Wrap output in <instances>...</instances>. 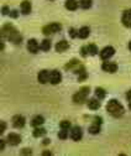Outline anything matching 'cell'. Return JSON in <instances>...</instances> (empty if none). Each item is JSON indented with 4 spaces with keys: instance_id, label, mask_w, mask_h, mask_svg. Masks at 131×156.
Instances as JSON below:
<instances>
[{
    "instance_id": "6da1fadb",
    "label": "cell",
    "mask_w": 131,
    "mask_h": 156,
    "mask_svg": "<svg viewBox=\"0 0 131 156\" xmlns=\"http://www.w3.org/2000/svg\"><path fill=\"white\" fill-rule=\"evenodd\" d=\"M106 110L110 115H113L114 118H120V116H122V114L125 113V109L124 107L120 104L119 101L116 99H110L106 104Z\"/></svg>"
},
{
    "instance_id": "7a4b0ae2",
    "label": "cell",
    "mask_w": 131,
    "mask_h": 156,
    "mask_svg": "<svg viewBox=\"0 0 131 156\" xmlns=\"http://www.w3.org/2000/svg\"><path fill=\"white\" fill-rule=\"evenodd\" d=\"M89 92H90V88H89V87H82L76 94L73 95V102L77 103V104H83V103H85L87 95L89 94Z\"/></svg>"
},
{
    "instance_id": "3957f363",
    "label": "cell",
    "mask_w": 131,
    "mask_h": 156,
    "mask_svg": "<svg viewBox=\"0 0 131 156\" xmlns=\"http://www.w3.org/2000/svg\"><path fill=\"white\" fill-rule=\"evenodd\" d=\"M62 30V26L61 24H57V23H54V24H50L47 26H45L42 29V32L43 35H52V34H56V32H60Z\"/></svg>"
},
{
    "instance_id": "277c9868",
    "label": "cell",
    "mask_w": 131,
    "mask_h": 156,
    "mask_svg": "<svg viewBox=\"0 0 131 156\" xmlns=\"http://www.w3.org/2000/svg\"><path fill=\"white\" fill-rule=\"evenodd\" d=\"M102 123H103V119L100 118V116H97L95 120H94V123H93V124L89 126L88 131H89L91 135L98 134V133L100 131V125H102Z\"/></svg>"
},
{
    "instance_id": "5b68a950",
    "label": "cell",
    "mask_w": 131,
    "mask_h": 156,
    "mask_svg": "<svg viewBox=\"0 0 131 156\" xmlns=\"http://www.w3.org/2000/svg\"><path fill=\"white\" fill-rule=\"evenodd\" d=\"M6 141H8V144H10L12 146H16V145H19L21 143V136L19 134H16V133H10L8 135V138H6Z\"/></svg>"
},
{
    "instance_id": "8992f818",
    "label": "cell",
    "mask_w": 131,
    "mask_h": 156,
    "mask_svg": "<svg viewBox=\"0 0 131 156\" xmlns=\"http://www.w3.org/2000/svg\"><path fill=\"white\" fill-rule=\"evenodd\" d=\"M114 53H115L114 47L106 46V47H104V48L100 51V57H102V60H108V58H110L111 56H114Z\"/></svg>"
},
{
    "instance_id": "52a82bcc",
    "label": "cell",
    "mask_w": 131,
    "mask_h": 156,
    "mask_svg": "<svg viewBox=\"0 0 131 156\" xmlns=\"http://www.w3.org/2000/svg\"><path fill=\"white\" fill-rule=\"evenodd\" d=\"M62 81V76L58 71H51L50 72V83L51 84H58Z\"/></svg>"
},
{
    "instance_id": "ba28073f",
    "label": "cell",
    "mask_w": 131,
    "mask_h": 156,
    "mask_svg": "<svg viewBox=\"0 0 131 156\" xmlns=\"http://www.w3.org/2000/svg\"><path fill=\"white\" fill-rule=\"evenodd\" d=\"M83 136V133H82V129L79 126H73L72 130H71V138L72 140L74 141H79Z\"/></svg>"
},
{
    "instance_id": "9c48e42d",
    "label": "cell",
    "mask_w": 131,
    "mask_h": 156,
    "mask_svg": "<svg viewBox=\"0 0 131 156\" xmlns=\"http://www.w3.org/2000/svg\"><path fill=\"white\" fill-rule=\"evenodd\" d=\"M102 69L108 73H115L118 71V65L114 62H104L102 65Z\"/></svg>"
},
{
    "instance_id": "30bf717a",
    "label": "cell",
    "mask_w": 131,
    "mask_h": 156,
    "mask_svg": "<svg viewBox=\"0 0 131 156\" xmlns=\"http://www.w3.org/2000/svg\"><path fill=\"white\" fill-rule=\"evenodd\" d=\"M12 125H14V128H17V129H21V128H24V125H25V118L22 115H15V116H12Z\"/></svg>"
},
{
    "instance_id": "8fae6325",
    "label": "cell",
    "mask_w": 131,
    "mask_h": 156,
    "mask_svg": "<svg viewBox=\"0 0 131 156\" xmlns=\"http://www.w3.org/2000/svg\"><path fill=\"white\" fill-rule=\"evenodd\" d=\"M15 30H16V29H15L11 24H6V25H4L3 29H2V37H3V38H5V37L9 38V36H10Z\"/></svg>"
},
{
    "instance_id": "7c38bea8",
    "label": "cell",
    "mask_w": 131,
    "mask_h": 156,
    "mask_svg": "<svg viewBox=\"0 0 131 156\" xmlns=\"http://www.w3.org/2000/svg\"><path fill=\"white\" fill-rule=\"evenodd\" d=\"M9 41H11L12 44H15V45H20L21 44V41H22V36L19 34V31L17 30H15L10 36H9V38H8Z\"/></svg>"
},
{
    "instance_id": "4fadbf2b",
    "label": "cell",
    "mask_w": 131,
    "mask_h": 156,
    "mask_svg": "<svg viewBox=\"0 0 131 156\" xmlns=\"http://www.w3.org/2000/svg\"><path fill=\"white\" fill-rule=\"evenodd\" d=\"M37 80L41 84H45L47 82H50V72L43 69V71H40L39 72V76H37Z\"/></svg>"
},
{
    "instance_id": "5bb4252c",
    "label": "cell",
    "mask_w": 131,
    "mask_h": 156,
    "mask_svg": "<svg viewBox=\"0 0 131 156\" xmlns=\"http://www.w3.org/2000/svg\"><path fill=\"white\" fill-rule=\"evenodd\" d=\"M39 44H37V41L35 40V38H30V40L27 41V50L31 52V53H37L39 52Z\"/></svg>"
},
{
    "instance_id": "9a60e30c",
    "label": "cell",
    "mask_w": 131,
    "mask_h": 156,
    "mask_svg": "<svg viewBox=\"0 0 131 156\" xmlns=\"http://www.w3.org/2000/svg\"><path fill=\"white\" fill-rule=\"evenodd\" d=\"M69 48V44L66 41V40H61V41H58L57 44H56V46H54V50L57 51V52H64V51H67Z\"/></svg>"
},
{
    "instance_id": "2e32d148",
    "label": "cell",
    "mask_w": 131,
    "mask_h": 156,
    "mask_svg": "<svg viewBox=\"0 0 131 156\" xmlns=\"http://www.w3.org/2000/svg\"><path fill=\"white\" fill-rule=\"evenodd\" d=\"M121 21H122V24H124L126 27H131V10L124 11Z\"/></svg>"
},
{
    "instance_id": "e0dca14e",
    "label": "cell",
    "mask_w": 131,
    "mask_h": 156,
    "mask_svg": "<svg viewBox=\"0 0 131 156\" xmlns=\"http://www.w3.org/2000/svg\"><path fill=\"white\" fill-rule=\"evenodd\" d=\"M99 107H100V102H99L98 98H90V99H88V108L90 110H97V109H99Z\"/></svg>"
},
{
    "instance_id": "ac0fdd59",
    "label": "cell",
    "mask_w": 131,
    "mask_h": 156,
    "mask_svg": "<svg viewBox=\"0 0 131 156\" xmlns=\"http://www.w3.org/2000/svg\"><path fill=\"white\" fill-rule=\"evenodd\" d=\"M20 8H21V12L24 15H29L31 12V3L29 2V0H24V2L21 3V5H20Z\"/></svg>"
},
{
    "instance_id": "d6986e66",
    "label": "cell",
    "mask_w": 131,
    "mask_h": 156,
    "mask_svg": "<svg viewBox=\"0 0 131 156\" xmlns=\"http://www.w3.org/2000/svg\"><path fill=\"white\" fill-rule=\"evenodd\" d=\"M43 123H45V119H43L42 115H35L33 118H32V120H31V125H32L33 128L40 126V125H42Z\"/></svg>"
},
{
    "instance_id": "ffe728a7",
    "label": "cell",
    "mask_w": 131,
    "mask_h": 156,
    "mask_svg": "<svg viewBox=\"0 0 131 156\" xmlns=\"http://www.w3.org/2000/svg\"><path fill=\"white\" fill-rule=\"evenodd\" d=\"M64 6H66V9H68L71 11H74V10H77V8L79 6V3L77 2V0H67Z\"/></svg>"
},
{
    "instance_id": "44dd1931",
    "label": "cell",
    "mask_w": 131,
    "mask_h": 156,
    "mask_svg": "<svg viewBox=\"0 0 131 156\" xmlns=\"http://www.w3.org/2000/svg\"><path fill=\"white\" fill-rule=\"evenodd\" d=\"M89 34H90V29H89L88 26H83V27L78 31V37L82 38V40H84V38H87V37L89 36Z\"/></svg>"
},
{
    "instance_id": "7402d4cb",
    "label": "cell",
    "mask_w": 131,
    "mask_h": 156,
    "mask_svg": "<svg viewBox=\"0 0 131 156\" xmlns=\"http://www.w3.org/2000/svg\"><path fill=\"white\" fill-rule=\"evenodd\" d=\"M45 134H46V129L39 128V126H36L35 130L32 131V135L35 136V138H40V136H42V135H45Z\"/></svg>"
},
{
    "instance_id": "603a6c76",
    "label": "cell",
    "mask_w": 131,
    "mask_h": 156,
    "mask_svg": "<svg viewBox=\"0 0 131 156\" xmlns=\"http://www.w3.org/2000/svg\"><path fill=\"white\" fill-rule=\"evenodd\" d=\"M95 97L98 99H104L105 98V95H106V92L103 89V88H100V87H98V88H95Z\"/></svg>"
},
{
    "instance_id": "cb8c5ba5",
    "label": "cell",
    "mask_w": 131,
    "mask_h": 156,
    "mask_svg": "<svg viewBox=\"0 0 131 156\" xmlns=\"http://www.w3.org/2000/svg\"><path fill=\"white\" fill-rule=\"evenodd\" d=\"M40 48L45 52H47L50 48H51V40H48V38H46V40H43L40 45Z\"/></svg>"
},
{
    "instance_id": "d4e9b609",
    "label": "cell",
    "mask_w": 131,
    "mask_h": 156,
    "mask_svg": "<svg viewBox=\"0 0 131 156\" xmlns=\"http://www.w3.org/2000/svg\"><path fill=\"white\" fill-rule=\"evenodd\" d=\"M88 51H89V55L95 56V55L98 53V47H97V45H95V44H90V45H88Z\"/></svg>"
},
{
    "instance_id": "484cf974",
    "label": "cell",
    "mask_w": 131,
    "mask_h": 156,
    "mask_svg": "<svg viewBox=\"0 0 131 156\" xmlns=\"http://www.w3.org/2000/svg\"><path fill=\"white\" fill-rule=\"evenodd\" d=\"M79 6L82 9H89L91 6V0H79Z\"/></svg>"
},
{
    "instance_id": "4316f807",
    "label": "cell",
    "mask_w": 131,
    "mask_h": 156,
    "mask_svg": "<svg viewBox=\"0 0 131 156\" xmlns=\"http://www.w3.org/2000/svg\"><path fill=\"white\" fill-rule=\"evenodd\" d=\"M58 138H60L61 140H66V139L68 138V131H67L66 129H61V131L58 133Z\"/></svg>"
},
{
    "instance_id": "83f0119b",
    "label": "cell",
    "mask_w": 131,
    "mask_h": 156,
    "mask_svg": "<svg viewBox=\"0 0 131 156\" xmlns=\"http://www.w3.org/2000/svg\"><path fill=\"white\" fill-rule=\"evenodd\" d=\"M60 126H61V129H66V130H68V129L71 128V122H69V120H63V122H61Z\"/></svg>"
},
{
    "instance_id": "f1b7e54d",
    "label": "cell",
    "mask_w": 131,
    "mask_h": 156,
    "mask_svg": "<svg viewBox=\"0 0 131 156\" xmlns=\"http://www.w3.org/2000/svg\"><path fill=\"white\" fill-rule=\"evenodd\" d=\"M77 65H79V63H78V60H72L68 65H66V69H69V68H72L73 66H77Z\"/></svg>"
},
{
    "instance_id": "f546056e",
    "label": "cell",
    "mask_w": 131,
    "mask_h": 156,
    "mask_svg": "<svg viewBox=\"0 0 131 156\" xmlns=\"http://www.w3.org/2000/svg\"><path fill=\"white\" fill-rule=\"evenodd\" d=\"M87 55H89L88 46H83V47H81V56H82V57H85Z\"/></svg>"
},
{
    "instance_id": "4dcf8cb0",
    "label": "cell",
    "mask_w": 131,
    "mask_h": 156,
    "mask_svg": "<svg viewBox=\"0 0 131 156\" xmlns=\"http://www.w3.org/2000/svg\"><path fill=\"white\" fill-rule=\"evenodd\" d=\"M87 77H88L87 72H85V71H84V72H82V73L78 76V82H83V81H85V80H87Z\"/></svg>"
},
{
    "instance_id": "1f68e13d",
    "label": "cell",
    "mask_w": 131,
    "mask_h": 156,
    "mask_svg": "<svg viewBox=\"0 0 131 156\" xmlns=\"http://www.w3.org/2000/svg\"><path fill=\"white\" fill-rule=\"evenodd\" d=\"M69 36L72 37V38H76L77 36H78V31L76 30V29H69Z\"/></svg>"
},
{
    "instance_id": "d6a6232c",
    "label": "cell",
    "mask_w": 131,
    "mask_h": 156,
    "mask_svg": "<svg viewBox=\"0 0 131 156\" xmlns=\"http://www.w3.org/2000/svg\"><path fill=\"white\" fill-rule=\"evenodd\" d=\"M9 15H10L12 19H17V17H19V11H17V10H11Z\"/></svg>"
},
{
    "instance_id": "836d02e7",
    "label": "cell",
    "mask_w": 131,
    "mask_h": 156,
    "mask_svg": "<svg viewBox=\"0 0 131 156\" xmlns=\"http://www.w3.org/2000/svg\"><path fill=\"white\" fill-rule=\"evenodd\" d=\"M3 11H2V14L3 15H9L10 14V10H9V6H3V9H2Z\"/></svg>"
},
{
    "instance_id": "e575fe53",
    "label": "cell",
    "mask_w": 131,
    "mask_h": 156,
    "mask_svg": "<svg viewBox=\"0 0 131 156\" xmlns=\"http://www.w3.org/2000/svg\"><path fill=\"white\" fill-rule=\"evenodd\" d=\"M31 149H22L21 150V155H31Z\"/></svg>"
},
{
    "instance_id": "d590c367",
    "label": "cell",
    "mask_w": 131,
    "mask_h": 156,
    "mask_svg": "<svg viewBox=\"0 0 131 156\" xmlns=\"http://www.w3.org/2000/svg\"><path fill=\"white\" fill-rule=\"evenodd\" d=\"M5 128H6V123L5 122H2V128H0V133H4L5 131Z\"/></svg>"
},
{
    "instance_id": "8d00e7d4",
    "label": "cell",
    "mask_w": 131,
    "mask_h": 156,
    "mask_svg": "<svg viewBox=\"0 0 131 156\" xmlns=\"http://www.w3.org/2000/svg\"><path fill=\"white\" fill-rule=\"evenodd\" d=\"M126 99H127L129 102H131V89L127 90V93H126Z\"/></svg>"
},
{
    "instance_id": "74e56055",
    "label": "cell",
    "mask_w": 131,
    "mask_h": 156,
    "mask_svg": "<svg viewBox=\"0 0 131 156\" xmlns=\"http://www.w3.org/2000/svg\"><path fill=\"white\" fill-rule=\"evenodd\" d=\"M4 147H5V140L2 139V140H0V149L4 150Z\"/></svg>"
},
{
    "instance_id": "f35d334b",
    "label": "cell",
    "mask_w": 131,
    "mask_h": 156,
    "mask_svg": "<svg viewBox=\"0 0 131 156\" xmlns=\"http://www.w3.org/2000/svg\"><path fill=\"white\" fill-rule=\"evenodd\" d=\"M42 155H43V156H46V155H47V156H51L52 154H51L50 151H43V152H42Z\"/></svg>"
},
{
    "instance_id": "ab89813d",
    "label": "cell",
    "mask_w": 131,
    "mask_h": 156,
    "mask_svg": "<svg viewBox=\"0 0 131 156\" xmlns=\"http://www.w3.org/2000/svg\"><path fill=\"white\" fill-rule=\"evenodd\" d=\"M42 144H43V145H48V144H50V139H45Z\"/></svg>"
},
{
    "instance_id": "60d3db41",
    "label": "cell",
    "mask_w": 131,
    "mask_h": 156,
    "mask_svg": "<svg viewBox=\"0 0 131 156\" xmlns=\"http://www.w3.org/2000/svg\"><path fill=\"white\" fill-rule=\"evenodd\" d=\"M129 48L131 50V41H130V44H129Z\"/></svg>"
},
{
    "instance_id": "b9f144b4",
    "label": "cell",
    "mask_w": 131,
    "mask_h": 156,
    "mask_svg": "<svg viewBox=\"0 0 131 156\" xmlns=\"http://www.w3.org/2000/svg\"><path fill=\"white\" fill-rule=\"evenodd\" d=\"M129 108H130V110H131V102H130V104H129Z\"/></svg>"
},
{
    "instance_id": "7bdbcfd3",
    "label": "cell",
    "mask_w": 131,
    "mask_h": 156,
    "mask_svg": "<svg viewBox=\"0 0 131 156\" xmlns=\"http://www.w3.org/2000/svg\"><path fill=\"white\" fill-rule=\"evenodd\" d=\"M51 2H53V0H51Z\"/></svg>"
}]
</instances>
